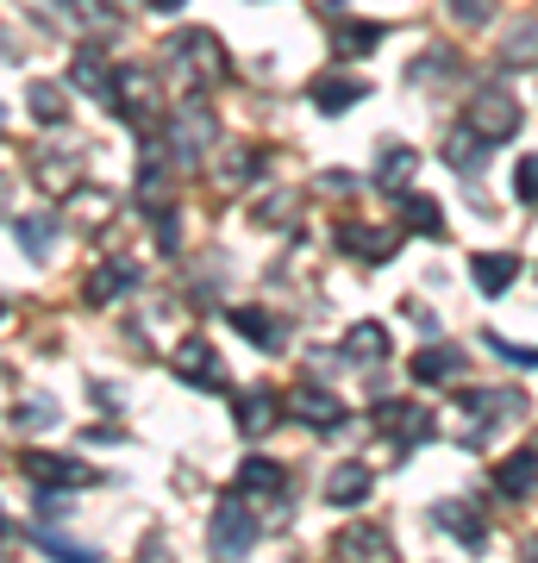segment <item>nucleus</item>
<instances>
[{"mask_svg": "<svg viewBox=\"0 0 538 563\" xmlns=\"http://www.w3.org/2000/svg\"><path fill=\"white\" fill-rule=\"evenodd\" d=\"M226 320L239 325L251 344H263V351H282V344H288V325H282L276 313H257V307H226Z\"/></svg>", "mask_w": 538, "mask_h": 563, "instance_id": "f3484780", "label": "nucleus"}, {"mask_svg": "<svg viewBox=\"0 0 538 563\" xmlns=\"http://www.w3.org/2000/svg\"><path fill=\"white\" fill-rule=\"evenodd\" d=\"M282 488H288V470L276 457H244L239 463V495H270L276 501Z\"/></svg>", "mask_w": 538, "mask_h": 563, "instance_id": "a211bd4d", "label": "nucleus"}, {"mask_svg": "<svg viewBox=\"0 0 538 563\" xmlns=\"http://www.w3.org/2000/svg\"><path fill=\"white\" fill-rule=\"evenodd\" d=\"M169 369H176L182 383H195V388H226V363L207 339H182L176 357H169Z\"/></svg>", "mask_w": 538, "mask_h": 563, "instance_id": "1a4fd4ad", "label": "nucleus"}, {"mask_svg": "<svg viewBox=\"0 0 538 563\" xmlns=\"http://www.w3.org/2000/svg\"><path fill=\"white\" fill-rule=\"evenodd\" d=\"M519 276V257H507V251H482V257H470V282H476L482 295L495 301V295H507Z\"/></svg>", "mask_w": 538, "mask_h": 563, "instance_id": "2eb2a0df", "label": "nucleus"}, {"mask_svg": "<svg viewBox=\"0 0 538 563\" xmlns=\"http://www.w3.org/2000/svg\"><path fill=\"white\" fill-rule=\"evenodd\" d=\"M339 244L363 263H388L395 257V232H370V225H339Z\"/></svg>", "mask_w": 538, "mask_h": 563, "instance_id": "aec40b11", "label": "nucleus"}, {"mask_svg": "<svg viewBox=\"0 0 538 563\" xmlns=\"http://www.w3.org/2000/svg\"><path fill=\"white\" fill-rule=\"evenodd\" d=\"M332 551L339 558H395V544L382 539L376 526H344L339 539H332Z\"/></svg>", "mask_w": 538, "mask_h": 563, "instance_id": "5701e85b", "label": "nucleus"}, {"mask_svg": "<svg viewBox=\"0 0 538 563\" xmlns=\"http://www.w3.org/2000/svg\"><path fill=\"white\" fill-rule=\"evenodd\" d=\"M288 413H295L300 426H319V432H332V426H344V407L332 388H319V383H300L295 395H288Z\"/></svg>", "mask_w": 538, "mask_h": 563, "instance_id": "9d476101", "label": "nucleus"}, {"mask_svg": "<svg viewBox=\"0 0 538 563\" xmlns=\"http://www.w3.org/2000/svg\"><path fill=\"white\" fill-rule=\"evenodd\" d=\"M13 420H20V426H32V432H44V426H57L63 413H57L51 401H44V395H32V401H20V407H13Z\"/></svg>", "mask_w": 538, "mask_h": 563, "instance_id": "2f4dec72", "label": "nucleus"}, {"mask_svg": "<svg viewBox=\"0 0 538 563\" xmlns=\"http://www.w3.org/2000/svg\"><path fill=\"white\" fill-rule=\"evenodd\" d=\"M382 38H388V25H382V20L339 25V38H332V51H339V57H363V51H376Z\"/></svg>", "mask_w": 538, "mask_h": 563, "instance_id": "bb28decb", "label": "nucleus"}, {"mask_svg": "<svg viewBox=\"0 0 538 563\" xmlns=\"http://www.w3.org/2000/svg\"><path fill=\"white\" fill-rule=\"evenodd\" d=\"M339 357H344V363H358V369H370V363H388V325H376V320H358L351 332H344Z\"/></svg>", "mask_w": 538, "mask_h": 563, "instance_id": "ddd939ff", "label": "nucleus"}, {"mask_svg": "<svg viewBox=\"0 0 538 563\" xmlns=\"http://www.w3.org/2000/svg\"><path fill=\"white\" fill-rule=\"evenodd\" d=\"M132 282H139V269H132L125 257H120V263H107V269H100V276L88 282V307H107L113 295H125Z\"/></svg>", "mask_w": 538, "mask_h": 563, "instance_id": "a878e982", "label": "nucleus"}, {"mask_svg": "<svg viewBox=\"0 0 538 563\" xmlns=\"http://www.w3.org/2000/svg\"><path fill=\"white\" fill-rule=\"evenodd\" d=\"M370 483H376V470L351 457V463H339V470L326 476V501H332V507H358L363 495H370Z\"/></svg>", "mask_w": 538, "mask_h": 563, "instance_id": "dca6fc26", "label": "nucleus"}, {"mask_svg": "<svg viewBox=\"0 0 538 563\" xmlns=\"http://www.w3.org/2000/svg\"><path fill=\"white\" fill-rule=\"evenodd\" d=\"M163 57H169V69H182V81H195V88H207V81L226 76V51H220L213 32H182Z\"/></svg>", "mask_w": 538, "mask_h": 563, "instance_id": "f257e3e1", "label": "nucleus"}, {"mask_svg": "<svg viewBox=\"0 0 538 563\" xmlns=\"http://www.w3.org/2000/svg\"><path fill=\"white\" fill-rule=\"evenodd\" d=\"M514 195H519L526 207L538 201V151H532V157H519V169H514Z\"/></svg>", "mask_w": 538, "mask_h": 563, "instance_id": "473e14b6", "label": "nucleus"}, {"mask_svg": "<svg viewBox=\"0 0 538 563\" xmlns=\"http://www.w3.org/2000/svg\"><path fill=\"white\" fill-rule=\"evenodd\" d=\"M113 113H120L125 125L151 132V113H157V81L144 76V69H120V81H113Z\"/></svg>", "mask_w": 538, "mask_h": 563, "instance_id": "0eeeda50", "label": "nucleus"}, {"mask_svg": "<svg viewBox=\"0 0 538 563\" xmlns=\"http://www.w3.org/2000/svg\"><path fill=\"white\" fill-rule=\"evenodd\" d=\"M495 488L507 495V501L538 495V451H514V457H501L495 463Z\"/></svg>", "mask_w": 538, "mask_h": 563, "instance_id": "4468645a", "label": "nucleus"}, {"mask_svg": "<svg viewBox=\"0 0 538 563\" xmlns=\"http://www.w3.org/2000/svg\"><path fill=\"white\" fill-rule=\"evenodd\" d=\"M488 7H495V0H451V13H458L463 25H482L488 20Z\"/></svg>", "mask_w": 538, "mask_h": 563, "instance_id": "72a5a7b5", "label": "nucleus"}, {"mask_svg": "<svg viewBox=\"0 0 538 563\" xmlns=\"http://www.w3.org/2000/svg\"><path fill=\"white\" fill-rule=\"evenodd\" d=\"M276 395H270V388H251V395H239V413H232V420H239V432L244 439H257V432H270V426H276Z\"/></svg>", "mask_w": 538, "mask_h": 563, "instance_id": "412c9836", "label": "nucleus"}, {"mask_svg": "<svg viewBox=\"0 0 538 563\" xmlns=\"http://www.w3.org/2000/svg\"><path fill=\"white\" fill-rule=\"evenodd\" d=\"M363 95H370V81L351 76V69H326V76H314V107L319 113H351Z\"/></svg>", "mask_w": 538, "mask_h": 563, "instance_id": "9b49d317", "label": "nucleus"}, {"mask_svg": "<svg viewBox=\"0 0 538 563\" xmlns=\"http://www.w3.org/2000/svg\"><path fill=\"white\" fill-rule=\"evenodd\" d=\"M463 369H470V357H463L458 344H419V357H414V383L439 388V383H458Z\"/></svg>", "mask_w": 538, "mask_h": 563, "instance_id": "f8f14e48", "label": "nucleus"}, {"mask_svg": "<svg viewBox=\"0 0 538 563\" xmlns=\"http://www.w3.org/2000/svg\"><path fill=\"white\" fill-rule=\"evenodd\" d=\"M407 313H414V325H419V332H426V339L439 332V313H432V307H407Z\"/></svg>", "mask_w": 538, "mask_h": 563, "instance_id": "f704fd0d", "label": "nucleus"}, {"mask_svg": "<svg viewBox=\"0 0 538 563\" xmlns=\"http://www.w3.org/2000/svg\"><path fill=\"white\" fill-rule=\"evenodd\" d=\"M463 407H470V451H476V444L495 439V426H501V420H514L526 401H519L514 388H476V395H470Z\"/></svg>", "mask_w": 538, "mask_h": 563, "instance_id": "39448f33", "label": "nucleus"}, {"mask_svg": "<svg viewBox=\"0 0 538 563\" xmlns=\"http://www.w3.org/2000/svg\"><path fill=\"white\" fill-rule=\"evenodd\" d=\"M414 151H407V144H388V151H382V163H376V188H400V181L414 176Z\"/></svg>", "mask_w": 538, "mask_h": 563, "instance_id": "c756f323", "label": "nucleus"}, {"mask_svg": "<svg viewBox=\"0 0 538 563\" xmlns=\"http://www.w3.org/2000/svg\"><path fill=\"white\" fill-rule=\"evenodd\" d=\"M463 125H476V132H482L488 144L514 139V132H519V101L507 95V88H476V101H470Z\"/></svg>", "mask_w": 538, "mask_h": 563, "instance_id": "20e7f679", "label": "nucleus"}, {"mask_svg": "<svg viewBox=\"0 0 538 563\" xmlns=\"http://www.w3.org/2000/svg\"><path fill=\"white\" fill-rule=\"evenodd\" d=\"M113 81L120 76H107V63H100V51H76V88H88L95 101L113 107Z\"/></svg>", "mask_w": 538, "mask_h": 563, "instance_id": "393cba45", "label": "nucleus"}, {"mask_svg": "<svg viewBox=\"0 0 538 563\" xmlns=\"http://www.w3.org/2000/svg\"><path fill=\"white\" fill-rule=\"evenodd\" d=\"M25 107H32L39 125H63V88L57 81H32V88H25Z\"/></svg>", "mask_w": 538, "mask_h": 563, "instance_id": "c85d7f7f", "label": "nucleus"}, {"mask_svg": "<svg viewBox=\"0 0 538 563\" xmlns=\"http://www.w3.org/2000/svg\"><path fill=\"white\" fill-rule=\"evenodd\" d=\"M20 470H25V483H32V488H88V483H95V470H88V463L51 457V451H25Z\"/></svg>", "mask_w": 538, "mask_h": 563, "instance_id": "6e6552de", "label": "nucleus"}, {"mask_svg": "<svg viewBox=\"0 0 538 563\" xmlns=\"http://www.w3.org/2000/svg\"><path fill=\"white\" fill-rule=\"evenodd\" d=\"M207 544H213L220 558H244V551L257 544V520L244 514V495H232V501L213 514V526H207Z\"/></svg>", "mask_w": 538, "mask_h": 563, "instance_id": "423d86ee", "label": "nucleus"}, {"mask_svg": "<svg viewBox=\"0 0 538 563\" xmlns=\"http://www.w3.org/2000/svg\"><path fill=\"white\" fill-rule=\"evenodd\" d=\"M488 351L501 363H514V369H538V344H514V339H501V332H488Z\"/></svg>", "mask_w": 538, "mask_h": 563, "instance_id": "7c9ffc66", "label": "nucleus"}, {"mask_svg": "<svg viewBox=\"0 0 538 563\" xmlns=\"http://www.w3.org/2000/svg\"><path fill=\"white\" fill-rule=\"evenodd\" d=\"M51 239H57V220H44V213L13 220V244H20L25 257H44V251H51Z\"/></svg>", "mask_w": 538, "mask_h": 563, "instance_id": "cd10ccee", "label": "nucleus"}, {"mask_svg": "<svg viewBox=\"0 0 538 563\" xmlns=\"http://www.w3.org/2000/svg\"><path fill=\"white\" fill-rule=\"evenodd\" d=\"M157 7H163V13H176V7H182V0H157Z\"/></svg>", "mask_w": 538, "mask_h": 563, "instance_id": "c9c22d12", "label": "nucleus"}, {"mask_svg": "<svg viewBox=\"0 0 538 563\" xmlns=\"http://www.w3.org/2000/svg\"><path fill=\"white\" fill-rule=\"evenodd\" d=\"M213 139H220V120H213V107L200 101H182L176 120H169V151H176V163H195L213 151Z\"/></svg>", "mask_w": 538, "mask_h": 563, "instance_id": "7ed1b4c3", "label": "nucleus"}, {"mask_svg": "<svg viewBox=\"0 0 538 563\" xmlns=\"http://www.w3.org/2000/svg\"><path fill=\"white\" fill-rule=\"evenodd\" d=\"M376 432H388V444H395L400 457H407V451H419V444L439 432V420H432V407H414V401H376Z\"/></svg>", "mask_w": 538, "mask_h": 563, "instance_id": "f03ea898", "label": "nucleus"}, {"mask_svg": "<svg viewBox=\"0 0 538 563\" xmlns=\"http://www.w3.org/2000/svg\"><path fill=\"white\" fill-rule=\"evenodd\" d=\"M400 225H407V232H426V239H439L444 213H439V201H432V195H400Z\"/></svg>", "mask_w": 538, "mask_h": 563, "instance_id": "b1692460", "label": "nucleus"}, {"mask_svg": "<svg viewBox=\"0 0 538 563\" xmlns=\"http://www.w3.org/2000/svg\"><path fill=\"white\" fill-rule=\"evenodd\" d=\"M432 520L451 532V539L463 544V551H482V539H488V526H482V514H463V501H439L432 507Z\"/></svg>", "mask_w": 538, "mask_h": 563, "instance_id": "6ab92c4d", "label": "nucleus"}, {"mask_svg": "<svg viewBox=\"0 0 538 563\" xmlns=\"http://www.w3.org/2000/svg\"><path fill=\"white\" fill-rule=\"evenodd\" d=\"M482 151H488V139H482L476 125H458V132L444 139V163L463 169V176H476V169H482Z\"/></svg>", "mask_w": 538, "mask_h": 563, "instance_id": "4be33fe9", "label": "nucleus"}]
</instances>
